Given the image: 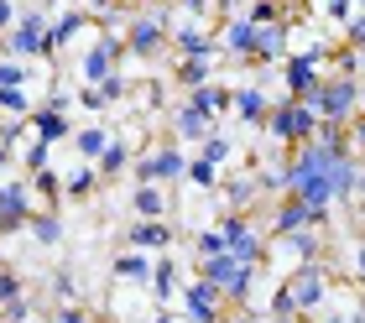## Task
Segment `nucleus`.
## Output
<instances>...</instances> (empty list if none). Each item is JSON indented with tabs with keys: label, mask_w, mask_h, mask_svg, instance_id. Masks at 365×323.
I'll return each instance as SVG.
<instances>
[{
	"label": "nucleus",
	"mask_w": 365,
	"mask_h": 323,
	"mask_svg": "<svg viewBox=\"0 0 365 323\" xmlns=\"http://www.w3.org/2000/svg\"><path fill=\"white\" fill-rule=\"evenodd\" d=\"M350 277L365 287V245H355V266H350Z\"/></svg>",
	"instance_id": "obj_47"
},
{
	"label": "nucleus",
	"mask_w": 365,
	"mask_h": 323,
	"mask_svg": "<svg viewBox=\"0 0 365 323\" xmlns=\"http://www.w3.org/2000/svg\"><path fill=\"white\" fill-rule=\"evenodd\" d=\"M339 42H344V47H355V53H365V11H360L355 21L339 31Z\"/></svg>",
	"instance_id": "obj_44"
},
{
	"label": "nucleus",
	"mask_w": 365,
	"mask_h": 323,
	"mask_svg": "<svg viewBox=\"0 0 365 323\" xmlns=\"http://www.w3.org/2000/svg\"><path fill=\"white\" fill-rule=\"evenodd\" d=\"M329 193H334V209L360 198V157H334V167H329Z\"/></svg>",
	"instance_id": "obj_27"
},
{
	"label": "nucleus",
	"mask_w": 365,
	"mask_h": 323,
	"mask_svg": "<svg viewBox=\"0 0 365 323\" xmlns=\"http://www.w3.org/2000/svg\"><path fill=\"white\" fill-rule=\"evenodd\" d=\"M0 167H11V146H0Z\"/></svg>",
	"instance_id": "obj_52"
},
{
	"label": "nucleus",
	"mask_w": 365,
	"mask_h": 323,
	"mask_svg": "<svg viewBox=\"0 0 365 323\" xmlns=\"http://www.w3.org/2000/svg\"><path fill=\"white\" fill-rule=\"evenodd\" d=\"M267 250H287L292 266H308V261H324V230H292V235H272Z\"/></svg>",
	"instance_id": "obj_20"
},
{
	"label": "nucleus",
	"mask_w": 365,
	"mask_h": 323,
	"mask_svg": "<svg viewBox=\"0 0 365 323\" xmlns=\"http://www.w3.org/2000/svg\"><path fill=\"white\" fill-rule=\"evenodd\" d=\"M267 323H308V318H267Z\"/></svg>",
	"instance_id": "obj_53"
},
{
	"label": "nucleus",
	"mask_w": 365,
	"mask_h": 323,
	"mask_svg": "<svg viewBox=\"0 0 365 323\" xmlns=\"http://www.w3.org/2000/svg\"><path fill=\"white\" fill-rule=\"evenodd\" d=\"M125 245L130 250H146V256H162V250L178 245V230L168 219H136V225L125 230Z\"/></svg>",
	"instance_id": "obj_19"
},
{
	"label": "nucleus",
	"mask_w": 365,
	"mask_h": 323,
	"mask_svg": "<svg viewBox=\"0 0 365 323\" xmlns=\"http://www.w3.org/2000/svg\"><path fill=\"white\" fill-rule=\"evenodd\" d=\"M110 141H115V130H110L105 121H94V125H78V130H73V151H78V162H99Z\"/></svg>",
	"instance_id": "obj_30"
},
{
	"label": "nucleus",
	"mask_w": 365,
	"mask_h": 323,
	"mask_svg": "<svg viewBox=\"0 0 365 323\" xmlns=\"http://www.w3.org/2000/svg\"><path fill=\"white\" fill-rule=\"evenodd\" d=\"M360 198H365V162H360Z\"/></svg>",
	"instance_id": "obj_54"
},
{
	"label": "nucleus",
	"mask_w": 365,
	"mask_h": 323,
	"mask_svg": "<svg viewBox=\"0 0 365 323\" xmlns=\"http://www.w3.org/2000/svg\"><path fill=\"white\" fill-rule=\"evenodd\" d=\"M31 141H42V146H63V141H73V121H68V115H58V110H47V105H37V110H31Z\"/></svg>",
	"instance_id": "obj_22"
},
{
	"label": "nucleus",
	"mask_w": 365,
	"mask_h": 323,
	"mask_svg": "<svg viewBox=\"0 0 365 323\" xmlns=\"http://www.w3.org/2000/svg\"><path fill=\"white\" fill-rule=\"evenodd\" d=\"M53 297L68 308V302H78V282H73V271H58L53 277Z\"/></svg>",
	"instance_id": "obj_43"
},
{
	"label": "nucleus",
	"mask_w": 365,
	"mask_h": 323,
	"mask_svg": "<svg viewBox=\"0 0 365 323\" xmlns=\"http://www.w3.org/2000/svg\"><path fill=\"white\" fill-rule=\"evenodd\" d=\"M31 193H37V209H58V203H63V173H58V167L31 173Z\"/></svg>",
	"instance_id": "obj_34"
},
{
	"label": "nucleus",
	"mask_w": 365,
	"mask_h": 323,
	"mask_svg": "<svg viewBox=\"0 0 365 323\" xmlns=\"http://www.w3.org/2000/svg\"><path fill=\"white\" fill-rule=\"evenodd\" d=\"M339 151H329L324 141H303L287 151V198L308 203V209H334V193H329V167H334ZM355 157V151H344Z\"/></svg>",
	"instance_id": "obj_1"
},
{
	"label": "nucleus",
	"mask_w": 365,
	"mask_h": 323,
	"mask_svg": "<svg viewBox=\"0 0 365 323\" xmlns=\"http://www.w3.org/2000/svg\"><path fill=\"white\" fill-rule=\"evenodd\" d=\"M334 209H308L297 198H282L277 214H272V235H292V230H329Z\"/></svg>",
	"instance_id": "obj_15"
},
{
	"label": "nucleus",
	"mask_w": 365,
	"mask_h": 323,
	"mask_svg": "<svg viewBox=\"0 0 365 323\" xmlns=\"http://www.w3.org/2000/svg\"><path fill=\"white\" fill-rule=\"evenodd\" d=\"M115 6H120V11H141L146 0H115Z\"/></svg>",
	"instance_id": "obj_51"
},
{
	"label": "nucleus",
	"mask_w": 365,
	"mask_h": 323,
	"mask_svg": "<svg viewBox=\"0 0 365 323\" xmlns=\"http://www.w3.org/2000/svg\"><path fill=\"white\" fill-rule=\"evenodd\" d=\"M360 245H365V230H360Z\"/></svg>",
	"instance_id": "obj_58"
},
{
	"label": "nucleus",
	"mask_w": 365,
	"mask_h": 323,
	"mask_svg": "<svg viewBox=\"0 0 365 323\" xmlns=\"http://www.w3.org/2000/svg\"><path fill=\"white\" fill-rule=\"evenodd\" d=\"M173 58H220L214 53V26L209 21H188V16H173Z\"/></svg>",
	"instance_id": "obj_14"
},
{
	"label": "nucleus",
	"mask_w": 365,
	"mask_h": 323,
	"mask_svg": "<svg viewBox=\"0 0 365 323\" xmlns=\"http://www.w3.org/2000/svg\"><path fill=\"white\" fill-rule=\"evenodd\" d=\"M308 11H313L319 26H334V37H339V31L365 11V0H308Z\"/></svg>",
	"instance_id": "obj_25"
},
{
	"label": "nucleus",
	"mask_w": 365,
	"mask_h": 323,
	"mask_svg": "<svg viewBox=\"0 0 365 323\" xmlns=\"http://www.w3.org/2000/svg\"><path fill=\"white\" fill-rule=\"evenodd\" d=\"M272 105H277V99H267L261 83H240V89H235V110H230V115H240L245 125H267V110Z\"/></svg>",
	"instance_id": "obj_29"
},
{
	"label": "nucleus",
	"mask_w": 365,
	"mask_h": 323,
	"mask_svg": "<svg viewBox=\"0 0 365 323\" xmlns=\"http://www.w3.org/2000/svg\"><path fill=\"white\" fill-rule=\"evenodd\" d=\"M84 31H94V16L84 6H68V11H58L53 21H47V58H58V53H68V47L84 37Z\"/></svg>",
	"instance_id": "obj_13"
},
{
	"label": "nucleus",
	"mask_w": 365,
	"mask_h": 323,
	"mask_svg": "<svg viewBox=\"0 0 365 323\" xmlns=\"http://www.w3.org/2000/svg\"><path fill=\"white\" fill-rule=\"evenodd\" d=\"M162 53H173V6H141L125 21V58L152 63Z\"/></svg>",
	"instance_id": "obj_2"
},
{
	"label": "nucleus",
	"mask_w": 365,
	"mask_h": 323,
	"mask_svg": "<svg viewBox=\"0 0 365 323\" xmlns=\"http://www.w3.org/2000/svg\"><path fill=\"white\" fill-rule=\"evenodd\" d=\"M214 193H220V214H251V203L261 198V183H256V173H235Z\"/></svg>",
	"instance_id": "obj_21"
},
{
	"label": "nucleus",
	"mask_w": 365,
	"mask_h": 323,
	"mask_svg": "<svg viewBox=\"0 0 365 323\" xmlns=\"http://www.w3.org/2000/svg\"><path fill=\"white\" fill-rule=\"evenodd\" d=\"M47 21H53V11L31 6L16 16V26L0 37V53L6 58H21V63H47Z\"/></svg>",
	"instance_id": "obj_5"
},
{
	"label": "nucleus",
	"mask_w": 365,
	"mask_h": 323,
	"mask_svg": "<svg viewBox=\"0 0 365 323\" xmlns=\"http://www.w3.org/2000/svg\"><path fill=\"white\" fill-rule=\"evenodd\" d=\"M16 16H21V0H0V37L16 26Z\"/></svg>",
	"instance_id": "obj_45"
},
{
	"label": "nucleus",
	"mask_w": 365,
	"mask_h": 323,
	"mask_svg": "<svg viewBox=\"0 0 365 323\" xmlns=\"http://www.w3.org/2000/svg\"><path fill=\"white\" fill-rule=\"evenodd\" d=\"M37 214V193H31V178H6L0 183V235H16L31 225Z\"/></svg>",
	"instance_id": "obj_11"
},
{
	"label": "nucleus",
	"mask_w": 365,
	"mask_h": 323,
	"mask_svg": "<svg viewBox=\"0 0 365 323\" xmlns=\"http://www.w3.org/2000/svg\"><path fill=\"white\" fill-rule=\"evenodd\" d=\"M182 183H188V188H198V193H214V188H220V167L204 162V157H188V167H182Z\"/></svg>",
	"instance_id": "obj_38"
},
{
	"label": "nucleus",
	"mask_w": 365,
	"mask_h": 323,
	"mask_svg": "<svg viewBox=\"0 0 365 323\" xmlns=\"http://www.w3.org/2000/svg\"><path fill=\"white\" fill-rule=\"evenodd\" d=\"M26 230H31V240H37V245H47V250H53V245L63 240V219H58V209H37Z\"/></svg>",
	"instance_id": "obj_36"
},
{
	"label": "nucleus",
	"mask_w": 365,
	"mask_h": 323,
	"mask_svg": "<svg viewBox=\"0 0 365 323\" xmlns=\"http://www.w3.org/2000/svg\"><path fill=\"white\" fill-rule=\"evenodd\" d=\"M209 256H225V235H220V225H204L193 235V261H209Z\"/></svg>",
	"instance_id": "obj_40"
},
{
	"label": "nucleus",
	"mask_w": 365,
	"mask_h": 323,
	"mask_svg": "<svg viewBox=\"0 0 365 323\" xmlns=\"http://www.w3.org/2000/svg\"><path fill=\"white\" fill-rule=\"evenodd\" d=\"M178 277H182V266L173 250H162L157 266H152V297H157V308H173L178 302Z\"/></svg>",
	"instance_id": "obj_28"
},
{
	"label": "nucleus",
	"mask_w": 365,
	"mask_h": 323,
	"mask_svg": "<svg viewBox=\"0 0 365 323\" xmlns=\"http://www.w3.org/2000/svg\"><path fill=\"white\" fill-rule=\"evenodd\" d=\"M292 6H303V0H292Z\"/></svg>",
	"instance_id": "obj_59"
},
{
	"label": "nucleus",
	"mask_w": 365,
	"mask_h": 323,
	"mask_svg": "<svg viewBox=\"0 0 365 323\" xmlns=\"http://www.w3.org/2000/svg\"><path fill=\"white\" fill-rule=\"evenodd\" d=\"M282 83H287L282 99H297V105L313 110V99H319V89H324V63L308 58V53H287V63H282Z\"/></svg>",
	"instance_id": "obj_10"
},
{
	"label": "nucleus",
	"mask_w": 365,
	"mask_h": 323,
	"mask_svg": "<svg viewBox=\"0 0 365 323\" xmlns=\"http://www.w3.org/2000/svg\"><path fill=\"white\" fill-rule=\"evenodd\" d=\"M313 110H319L324 125H350L355 115H365V83L324 73V89H319V99H313Z\"/></svg>",
	"instance_id": "obj_6"
},
{
	"label": "nucleus",
	"mask_w": 365,
	"mask_h": 323,
	"mask_svg": "<svg viewBox=\"0 0 365 323\" xmlns=\"http://www.w3.org/2000/svg\"><path fill=\"white\" fill-rule=\"evenodd\" d=\"M78 6H84V11H89V16H105V11H110V6H115V0H78Z\"/></svg>",
	"instance_id": "obj_48"
},
{
	"label": "nucleus",
	"mask_w": 365,
	"mask_h": 323,
	"mask_svg": "<svg viewBox=\"0 0 365 323\" xmlns=\"http://www.w3.org/2000/svg\"><path fill=\"white\" fill-rule=\"evenodd\" d=\"M31 110H37L31 89H0V115L6 121H31Z\"/></svg>",
	"instance_id": "obj_39"
},
{
	"label": "nucleus",
	"mask_w": 365,
	"mask_h": 323,
	"mask_svg": "<svg viewBox=\"0 0 365 323\" xmlns=\"http://www.w3.org/2000/svg\"><path fill=\"white\" fill-rule=\"evenodd\" d=\"M73 0H42V11H68Z\"/></svg>",
	"instance_id": "obj_49"
},
{
	"label": "nucleus",
	"mask_w": 365,
	"mask_h": 323,
	"mask_svg": "<svg viewBox=\"0 0 365 323\" xmlns=\"http://www.w3.org/2000/svg\"><path fill=\"white\" fill-rule=\"evenodd\" d=\"M214 225H220L225 250H230L235 261H245V266H267V235L251 225V214H220Z\"/></svg>",
	"instance_id": "obj_8"
},
{
	"label": "nucleus",
	"mask_w": 365,
	"mask_h": 323,
	"mask_svg": "<svg viewBox=\"0 0 365 323\" xmlns=\"http://www.w3.org/2000/svg\"><path fill=\"white\" fill-rule=\"evenodd\" d=\"M198 157L214 162V167H230V162H235V141L225 135V125H220V130H209L204 141H198Z\"/></svg>",
	"instance_id": "obj_35"
},
{
	"label": "nucleus",
	"mask_w": 365,
	"mask_h": 323,
	"mask_svg": "<svg viewBox=\"0 0 365 323\" xmlns=\"http://www.w3.org/2000/svg\"><path fill=\"white\" fill-rule=\"evenodd\" d=\"M209 130H220V121H209V115L198 105H188V99H178V105L168 110V135H173V141H193L198 146Z\"/></svg>",
	"instance_id": "obj_17"
},
{
	"label": "nucleus",
	"mask_w": 365,
	"mask_h": 323,
	"mask_svg": "<svg viewBox=\"0 0 365 323\" xmlns=\"http://www.w3.org/2000/svg\"><path fill=\"white\" fill-rule=\"evenodd\" d=\"M360 83H365V53H360Z\"/></svg>",
	"instance_id": "obj_55"
},
{
	"label": "nucleus",
	"mask_w": 365,
	"mask_h": 323,
	"mask_svg": "<svg viewBox=\"0 0 365 323\" xmlns=\"http://www.w3.org/2000/svg\"><path fill=\"white\" fill-rule=\"evenodd\" d=\"M130 209H136V219H168V193H162V183H136Z\"/></svg>",
	"instance_id": "obj_32"
},
{
	"label": "nucleus",
	"mask_w": 365,
	"mask_h": 323,
	"mask_svg": "<svg viewBox=\"0 0 365 323\" xmlns=\"http://www.w3.org/2000/svg\"><path fill=\"white\" fill-rule=\"evenodd\" d=\"M182 318H188V323H225L230 318V302H225V292L214 282L193 277L188 287H182Z\"/></svg>",
	"instance_id": "obj_12"
},
{
	"label": "nucleus",
	"mask_w": 365,
	"mask_h": 323,
	"mask_svg": "<svg viewBox=\"0 0 365 323\" xmlns=\"http://www.w3.org/2000/svg\"><path fill=\"white\" fill-rule=\"evenodd\" d=\"M94 94H99V110H115V105H125V99L136 94V78L120 68V73H110L105 83H94Z\"/></svg>",
	"instance_id": "obj_33"
},
{
	"label": "nucleus",
	"mask_w": 365,
	"mask_h": 323,
	"mask_svg": "<svg viewBox=\"0 0 365 323\" xmlns=\"http://www.w3.org/2000/svg\"><path fill=\"white\" fill-rule=\"evenodd\" d=\"M182 99H188V105H198L209 121H225V115L235 110V89H230V83H220V78L204 83V89H193V94H182Z\"/></svg>",
	"instance_id": "obj_26"
},
{
	"label": "nucleus",
	"mask_w": 365,
	"mask_h": 323,
	"mask_svg": "<svg viewBox=\"0 0 365 323\" xmlns=\"http://www.w3.org/2000/svg\"><path fill=\"white\" fill-rule=\"evenodd\" d=\"M152 323H178V313H173V308H157V318H152Z\"/></svg>",
	"instance_id": "obj_50"
},
{
	"label": "nucleus",
	"mask_w": 365,
	"mask_h": 323,
	"mask_svg": "<svg viewBox=\"0 0 365 323\" xmlns=\"http://www.w3.org/2000/svg\"><path fill=\"white\" fill-rule=\"evenodd\" d=\"M198 277L220 287L230 308H256L261 266H245V261H235V256H230V250H225V256H209V261H198Z\"/></svg>",
	"instance_id": "obj_3"
},
{
	"label": "nucleus",
	"mask_w": 365,
	"mask_h": 323,
	"mask_svg": "<svg viewBox=\"0 0 365 323\" xmlns=\"http://www.w3.org/2000/svg\"><path fill=\"white\" fill-rule=\"evenodd\" d=\"M214 68H220V58H173V83L182 94H193L204 83H214Z\"/></svg>",
	"instance_id": "obj_24"
},
{
	"label": "nucleus",
	"mask_w": 365,
	"mask_h": 323,
	"mask_svg": "<svg viewBox=\"0 0 365 323\" xmlns=\"http://www.w3.org/2000/svg\"><path fill=\"white\" fill-rule=\"evenodd\" d=\"M350 146H355V157L365 162V115H355V121H350Z\"/></svg>",
	"instance_id": "obj_46"
},
{
	"label": "nucleus",
	"mask_w": 365,
	"mask_h": 323,
	"mask_svg": "<svg viewBox=\"0 0 365 323\" xmlns=\"http://www.w3.org/2000/svg\"><path fill=\"white\" fill-rule=\"evenodd\" d=\"M251 47H256V26L245 21V16H225V21L214 26V53H225L235 63H251Z\"/></svg>",
	"instance_id": "obj_16"
},
{
	"label": "nucleus",
	"mask_w": 365,
	"mask_h": 323,
	"mask_svg": "<svg viewBox=\"0 0 365 323\" xmlns=\"http://www.w3.org/2000/svg\"><path fill=\"white\" fill-rule=\"evenodd\" d=\"M21 167H26V178H31V173H42V167H53V146L31 141V146H26V157H21Z\"/></svg>",
	"instance_id": "obj_41"
},
{
	"label": "nucleus",
	"mask_w": 365,
	"mask_h": 323,
	"mask_svg": "<svg viewBox=\"0 0 365 323\" xmlns=\"http://www.w3.org/2000/svg\"><path fill=\"white\" fill-rule=\"evenodd\" d=\"M53 323H105L94 308H84V302H68V308H58L53 313Z\"/></svg>",
	"instance_id": "obj_42"
},
{
	"label": "nucleus",
	"mask_w": 365,
	"mask_h": 323,
	"mask_svg": "<svg viewBox=\"0 0 365 323\" xmlns=\"http://www.w3.org/2000/svg\"><path fill=\"white\" fill-rule=\"evenodd\" d=\"M319 110H308V105H297V99H277V105L267 110V130L272 135V146L277 151H292V146H303V141H313L319 135Z\"/></svg>",
	"instance_id": "obj_4"
},
{
	"label": "nucleus",
	"mask_w": 365,
	"mask_h": 323,
	"mask_svg": "<svg viewBox=\"0 0 365 323\" xmlns=\"http://www.w3.org/2000/svg\"><path fill=\"white\" fill-rule=\"evenodd\" d=\"M125 63V37H110V31H94V42L78 53V83L94 89V83H105L110 73H120Z\"/></svg>",
	"instance_id": "obj_7"
},
{
	"label": "nucleus",
	"mask_w": 365,
	"mask_h": 323,
	"mask_svg": "<svg viewBox=\"0 0 365 323\" xmlns=\"http://www.w3.org/2000/svg\"><path fill=\"white\" fill-rule=\"evenodd\" d=\"M152 266H157V256H146V250H120V256H115V282H125V287H152Z\"/></svg>",
	"instance_id": "obj_23"
},
{
	"label": "nucleus",
	"mask_w": 365,
	"mask_h": 323,
	"mask_svg": "<svg viewBox=\"0 0 365 323\" xmlns=\"http://www.w3.org/2000/svg\"><path fill=\"white\" fill-rule=\"evenodd\" d=\"M287 53H292V26L287 21L256 26V47H251V68H256V73L272 68V63H287Z\"/></svg>",
	"instance_id": "obj_18"
},
{
	"label": "nucleus",
	"mask_w": 365,
	"mask_h": 323,
	"mask_svg": "<svg viewBox=\"0 0 365 323\" xmlns=\"http://www.w3.org/2000/svg\"><path fill=\"white\" fill-rule=\"evenodd\" d=\"M182 167H188L182 146L173 141V135H162L152 151H136L130 173H136V183H182Z\"/></svg>",
	"instance_id": "obj_9"
},
{
	"label": "nucleus",
	"mask_w": 365,
	"mask_h": 323,
	"mask_svg": "<svg viewBox=\"0 0 365 323\" xmlns=\"http://www.w3.org/2000/svg\"><path fill=\"white\" fill-rule=\"evenodd\" d=\"M146 6H173V0H146Z\"/></svg>",
	"instance_id": "obj_56"
},
{
	"label": "nucleus",
	"mask_w": 365,
	"mask_h": 323,
	"mask_svg": "<svg viewBox=\"0 0 365 323\" xmlns=\"http://www.w3.org/2000/svg\"><path fill=\"white\" fill-rule=\"evenodd\" d=\"M130 162H136V151H130V141H125V135H115V141L105 146V157L94 162V173H99V183H110V178H120Z\"/></svg>",
	"instance_id": "obj_31"
},
{
	"label": "nucleus",
	"mask_w": 365,
	"mask_h": 323,
	"mask_svg": "<svg viewBox=\"0 0 365 323\" xmlns=\"http://www.w3.org/2000/svg\"><path fill=\"white\" fill-rule=\"evenodd\" d=\"M99 188V173H94V162H78L73 173H63V198H89Z\"/></svg>",
	"instance_id": "obj_37"
},
{
	"label": "nucleus",
	"mask_w": 365,
	"mask_h": 323,
	"mask_svg": "<svg viewBox=\"0 0 365 323\" xmlns=\"http://www.w3.org/2000/svg\"><path fill=\"white\" fill-rule=\"evenodd\" d=\"M26 323H53V318H26Z\"/></svg>",
	"instance_id": "obj_57"
}]
</instances>
